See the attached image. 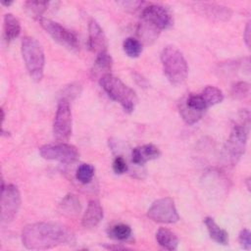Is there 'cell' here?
Returning <instances> with one entry per match:
<instances>
[{
	"label": "cell",
	"instance_id": "cell-1",
	"mask_svg": "<svg viewBox=\"0 0 251 251\" xmlns=\"http://www.w3.org/2000/svg\"><path fill=\"white\" fill-rule=\"evenodd\" d=\"M22 242L30 250H45L75 242L73 232L56 223H34L24 227Z\"/></svg>",
	"mask_w": 251,
	"mask_h": 251
},
{
	"label": "cell",
	"instance_id": "cell-2",
	"mask_svg": "<svg viewBox=\"0 0 251 251\" xmlns=\"http://www.w3.org/2000/svg\"><path fill=\"white\" fill-rule=\"evenodd\" d=\"M241 122L233 126L222 151V161L226 166H234L244 154L249 130V112L243 110Z\"/></svg>",
	"mask_w": 251,
	"mask_h": 251
},
{
	"label": "cell",
	"instance_id": "cell-3",
	"mask_svg": "<svg viewBox=\"0 0 251 251\" xmlns=\"http://www.w3.org/2000/svg\"><path fill=\"white\" fill-rule=\"evenodd\" d=\"M164 74L168 80L176 86L181 85L188 74V66L182 53L174 46H167L161 53Z\"/></svg>",
	"mask_w": 251,
	"mask_h": 251
},
{
	"label": "cell",
	"instance_id": "cell-4",
	"mask_svg": "<svg viewBox=\"0 0 251 251\" xmlns=\"http://www.w3.org/2000/svg\"><path fill=\"white\" fill-rule=\"evenodd\" d=\"M99 83L107 95L112 100L119 102L126 112L131 113L134 110L137 103L136 93L119 77L107 74L99 79Z\"/></svg>",
	"mask_w": 251,
	"mask_h": 251
},
{
	"label": "cell",
	"instance_id": "cell-5",
	"mask_svg": "<svg viewBox=\"0 0 251 251\" xmlns=\"http://www.w3.org/2000/svg\"><path fill=\"white\" fill-rule=\"evenodd\" d=\"M22 55L26 70L35 81L41 80L44 71V51L37 39L31 36H25L22 40Z\"/></svg>",
	"mask_w": 251,
	"mask_h": 251
},
{
	"label": "cell",
	"instance_id": "cell-6",
	"mask_svg": "<svg viewBox=\"0 0 251 251\" xmlns=\"http://www.w3.org/2000/svg\"><path fill=\"white\" fill-rule=\"evenodd\" d=\"M39 24L43 29L60 45L71 51L78 50V39L74 32L50 19L41 18L39 19Z\"/></svg>",
	"mask_w": 251,
	"mask_h": 251
},
{
	"label": "cell",
	"instance_id": "cell-7",
	"mask_svg": "<svg viewBox=\"0 0 251 251\" xmlns=\"http://www.w3.org/2000/svg\"><path fill=\"white\" fill-rule=\"evenodd\" d=\"M141 23L160 32L162 29H167L173 25V17L164 6L149 4L141 11Z\"/></svg>",
	"mask_w": 251,
	"mask_h": 251
},
{
	"label": "cell",
	"instance_id": "cell-8",
	"mask_svg": "<svg viewBox=\"0 0 251 251\" xmlns=\"http://www.w3.org/2000/svg\"><path fill=\"white\" fill-rule=\"evenodd\" d=\"M21 193L14 184L1 187L0 219L3 224L10 223L17 216L21 207Z\"/></svg>",
	"mask_w": 251,
	"mask_h": 251
},
{
	"label": "cell",
	"instance_id": "cell-9",
	"mask_svg": "<svg viewBox=\"0 0 251 251\" xmlns=\"http://www.w3.org/2000/svg\"><path fill=\"white\" fill-rule=\"evenodd\" d=\"M53 133L57 140L66 141L72 134V111L69 100L62 98L57 106L53 123Z\"/></svg>",
	"mask_w": 251,
	"mask_h": 251
},
{
	"label": "cell",
	"instance_id": "cell-10",
	"mask_svg": "<svg viewBox=\"0 0 251 251\" xmlns=\"http://www.w3.org/2000/svg\"><path fill=\"white\" fill-rule=\"evenodd\" d=\"M39 153L46 160L59 161L64 164L75 163L79 157L77 149L74 145L65 142L43 145L40 147Z\"/></svg>",
	"mask_w": 251,
	"mask_h": 251
},
{
	"label": "cell",
	"instance_id": "cell-11",
	"mask_svg": "<svg viewBox=\"0 0 251 251\" xmlns=\"http://www.w3.org/2000/svg\"><path fill=\"white\" fill-rule=\"evenodd\" d=\"M147 216L154 222L162 224H174L179 219L175 202L170 197L156 200L148 209Z\"/></svg>",
	"mask_w": 251,
	"mask_h": 251
},
{
	"label": "cell",
	"instance_id": "cell-12",
	"mask_svg": "<svg viewBox=\"0 0 251 251\" xmlns=\"http://www.w3.org/2000/svg\"><path fill=\"white\" fill-rule=\"evenodd\" d=\"M88 46L96 56L103 52H107L106 36L95 20H91L88 25Z\"/></svg>",
	"mask_w": 251,
	"mask_h": 251
},
{
	"label": "cell",
	"instance_id": "cell-13",
	"mask_svg": "<svg viewBox=\"0 0 251 251\" xmlns=\"http://www.w3.org/2000/svg\"><path fill=\"white\" fill-rule=\"evenodd\" d=\"M195 7L201 15L213 21L226 22L231 16V11L227 7L215 3H196Z\"/></svg>",
	"mask_w": 251,
	"mask_h": 251
},
{
	"label": "cell",
	"instance_id": "cell-14",
	"mask_svg": "<svg viewBox=\"0 0 251 251\" xmlns=\"http://www.w3.org/2000/svg\"><path fill=\"white\" fill-rule=\"evenodd\" d=\"M160 150L153 144H145L135 147L131 152V162L137 166H142L146 162L155 160L160 156Z\"/></svg>",
	"mask_w": 251,
	"mask_h": 251
},
{
	"label": "cell",
	"instance_id": "cell-15",
	"mask_svg": "<svg viewBox=\"0 0 251 251\" xmlns=\"http://www.w3.org/2000/svg\"><path fill=\"white\" fill-rule=\"evenodd\" d=\"M103 219V208L99 201L91 200L89 201L87 208L82 216V226L87 228L95 227Z\"/></svg>",
	"mask_w": 251,
	"mask_h": 251
},
{
	"label": "cell",
	"instance_id": "cell-16",
	"mask_svg": "<svg viewBox=\"0 0 251 251\" xmlns=\"http://www.w3.org/2000/svg\"><path fill=\"white\" fill-rule=\"evenodd\" d=\"M113 60L112 57L108 54V52H103L101 54H98L96 56V60L94 62L93 68H92V75L95 77H99V79L107 75L110 74V71L112 69Z\"/></svg>",
	"mask_w": 251,
	"mask_h": 251
},
{
	"label": "cell",
	"instance_id": "cell-17",
	"mask_svg": "<svg viewBox=\"0 0 251 251\" xmlns=\"http://www.w3.org/2000/svg\"><path fill=\"white\" fill-rule=\"evenodd\" d=\"M156 240L160 246L167 250H176L178 245L176 235L168 228L161 227L156 232Z\"/></svg>",
	"mask_w": 251,
	"mask_h": 251
},
{
	"label": "cell",
	"instance_id": "cell-18",
	"mask_svg": "<svg viewBox=\"0 0 251 251\" xmlns=\"http://www.w3.org/2000/svg\"><path fill=\"white\" fill-rule=\"evenodd\" d=\"M205 225L207 226L209 235L213 240H215L219 244H223V245L227 244V242H228L227 232L225 229H223L222 227H220L218 226V224L214 221L213 218L207 217L205 219Z\"/></svg>",
	"mask_w": 251,
	"mask_h": 251
},
{
	"label": "cell",
	"instance_id": "cell-19",
	"mask_svg": "<svg viewBox=\"0 0 251 251\" xmlns=\"http://www.w3.org/2000/svg\"><path fill=\"white\" fill-rule=\"evenodd\" d=\"M21 32V24L19 20L12 14L4 16V36L6 40L12 41L19 36Z\"/></svg>",
	"mask_w": 251,
	"mask_h": 251
},
{
	"label": "cell",
	"instance_id": "cell-20",
	"mask_svg": "<svg viewBox=\"0 0 251 251\" xmlns=\"http://www.w3.org/2000/svg\"><path fill=\"white\" fill-rule=\"evenodd\" d=\"M61 212L69 217L76 216L80 211V204L77 197L74 194H68L60 203Z\"/></svg>",
	"mask_w": 251,
	"mask_h": 251
},
{
	"label": "cell",
	"instance_id": "cell-21",
	"mask_svg": "<svg viewBox=\"0 0 251 251\" xmlns=\"http://www.w3.org/2000/svg\"><path fill=\"white\" fill-rule=\"evenodd\" d=\"M200 95L204 99L208 108L211 107V106H214L216 104H219L224 100L223 91L220 88H218L216 86H213V85L206 86L202 90Z\"/></svg>",
	"mask_w": 251,
	"mask_h": 251
},
{
	"label": "cell",
	"instance_id": "cell-22",
	"mask_svg": "<svg viewBox=\"0 0 251 251\" xmlns=\"http://www.w3.org/2000/svg\"><path fill=\"white\" fill-rule=\"evenodd\" d=\"M125 53L130 58H137L142 52V43L133 37H127L123 42Z\"/></svg>",
	"mask_w": 251,
	"mask_h": 251
},
{
	"label": "cell",
	"instance_id": "cell-23",
	"mask_svg": "<svg viewBox=\"0 0 251 251\" xmlns=\"http://www.w3.org/2000/svg\"><path fill=\"white\" fill-rule=\"evenodd\" d=\"M108 234L111 238L122 241L127 239L130 236L131 228L126 224H118L109 228Z\"/></svg>",
	"mask_w": 251,
	"mask_h": 251
},
{
	"label": "cell",
	"instance_id": "cell-24",
	"mask_svg": "<svg viewBox=\"0 0 251 251\" xmlns=\"http://www.w3.org/2000/svg\"><path fill=\"white\" fill-rule=\"evenodd\" d=\"M179 114L185 123H187L188 125H192V124L196 123L197 121H199L202 118L204 113L196 112V111L188 108L185 105L184 101H181L179 104Z\"/></svg>",
	"mask_w": 251,
	"mask_h": 251
},
{
	"label": "cell",
	"instance_id": "cell-25",
	"mask_svg": "<svg viewBox=\"0 0 251 251\" xmlns=\"http://www.w3.org/2000/svg\"><path fill=\"white\" fill-rule=\"evenodd\" d=\"M94 167L90 164H81L77 170H76V173H75V177L76 179L83 183V184H86L88 182L91 181L93 176H94Z\"/></svg>",
	"mask_w": 251,
	"mask_h": 251
},
{
	"label": "cell",
	"instance_id": "cell-26",
	"mask_svg": "<svg viewBox=\"0 0 251 251\" xmlns=\"http://www.w3.org/2000/svg\"><path fill=\"white\" fill-rule=\"evenodd\" d=\"M48 4L49 3L46 1H27L25 3V7L29 15L36 17L39 20L42 18L41 15L47 9Z\"/></svg>",
	"mask_w": 251,
	"mask_h": 251
},
{
	"label": "cell",
	"instance_id": "cell-27",
	"mask_svg": "<svg viewBox=\"0 0 251 251\" xmlns=\"http://www.w3.org/2000/svg\"><path fill=\"white\" fill-rule=\"evenodd\" d=\"M184 103L188 108H190L196 112L204 113L206 111V109L208 108L204 99L202 98V96L200 94H190L184 100Z\"/></svg>",
	"mask_w": 251,
	"mask_h": 251
},
{
	"label": "cell",
	"instance_id": "cell-28",
	"mask_svg": "<svg viewBox=\"0 0 251 251\" xmlns=\"http://www.w3.org/2000/svg\"><path fill=\"white\" fill-rule=\"evenodd\" d=\"M250 91V85L246 81H239L236 82L231 89V94L233 97L237 99H242L248 96Z\"/></svg>",
	"mask_w": 251,
	"mask_h": 251
},
{
	"label": "cell",
	"instance_id": "cell-29",
	"mask_svg": "<svg viewBox=\"0 0 251 251\" xmlns=\"http://www.w3.org/2000/svg\"><path fill=\"white\" fill-rule=\"evenodd\" d=\"M128 167L126 164V161L124 157L122 156H118L115 158L114 162H113V170L117 175H123L125 173H126Z\"/></svg>",
	"mask_w": 251,
	"mask_h": 251
},
{
	"label": "cell",
	"instance_id": "cell-30",
	"mask_svg": "<svg viewBox=\"0 0 251 251\" xmlns=\"http://www.w3.org/2000/svg\"><path fill=\"white\" fill-rule=\"evenodd\" d=\"M239 243L243 249L249 250L251 247V233L248 229L244 228L240 231L239 237H238Z\"/></svg>",
	"mask_w": 251,
	"mask_h": 251
},
{
	"label": "cell",
	"instance_id": "cell-31",
	"mask_svg": "<svg viewBox=\"0 0 251 251\" xmlns=\"http://www.w3.org/2000/svg\"><path fill=\"white\" fill-rule=\"evenodd\" d=\"M119 4L124 5V7H126L127 10H138L140 8V6H142L143 2L140 1H123V2H119Z\"/></svg>",
	"mask_w": 251,
	"mask_h": 251
},
{
	"label": "cell",
	"instance_id": "cell-32",
	"mask_svg": "<svg viewBox=\"0 0 251 251\" xmlns=\"http://www.w3.org/2000/svg\"><path fill=\"white\" fill-rule=\"evenodd\" d=\"M243 38L245 41V44L247 47L250 46V23H247L246 27H245V31L243 34Z\"/></svg>",
	"mask_w": 251,
	"mask_h": 251
},
{
	"label": "cell",
	"instance_id": "cell-33",
	"mask_svg": "<svg viewBox=\"0 0 251 251\" xmlns=\"http://www.w3.org/2000/svg\"><path fill=\"white\" fill-rule=\"evenodd\" d=\"M107 249H126V247H124V246H111V245H109V246H105Z\"/></svg>",
	"mask_w": 251,
	"mask_h": 251
},
{
	"label": "cell",
	"instance_id": "cell-34",
	"mask_svg": "<svg viewBox=\"0 0 251 251\" xmlns=\"http://www.w3.org/2000/svg\"><path fill=\"white\" fill-rule=\"evenodd\" d=\"M1 3H2V5H5V6H10L13 4V2H5V1H2Z\"/></svg>",
	"mask_w": 251,
	"mask_h": 251
}]
</instances>
